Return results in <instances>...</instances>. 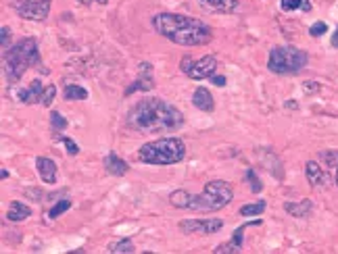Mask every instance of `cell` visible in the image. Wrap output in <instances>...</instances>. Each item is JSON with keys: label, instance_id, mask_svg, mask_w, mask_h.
I'll list each match as a JSON object with an SVG mask.
<instances>
[{"label": "cell", "instance_id": "40", "mask_svg": "<svg viewBox=\"0 0 338 254\" xmlns=\"http://www.w3.org/2000/svg\"><path fill=\"white\" fill-rule=\"evenodd\" d=\"M336 186H338V165H336Z\"/></svg>", "mask_w": 338, "mask_h": 254}, {"label": "cell", "instance_id": "14", "mask_svg": "<svg viewBox=\"0 0 338 254\" xmlns=\"http://www.w3.org/2000/svg\"><path fill=\"white\" fill-rule=\"evenodd\" d=\"M105 169H107V173H109V175L121 177V175H125V173L129 171V165L125 163L123 158H119L115 152H111V154H107V156H105Z\"/></svg>", "mask_w": 338, "mask_h": 254}, {"label": "cell", "instance_id": "22", "mask_svg": "<svg viewBox=\"0 0 338 254\" xmlns=\"http://www.w3.org/2000/svg\"><path fill=\"white\" fill-rule=\"evenodd\" d=\"M265 211V202L259 200V202H253V204H244L240 209V215L242 217H253V215H261Z\"/></svg>", "mask_w": 338, "mask_h": 254}, {"label": "cell", "instance_id": "7", "mask_svg": "<svg viewBox=\"0 0 338 254\" xmlns=\"http://www.w3.org/2000/svg\"><path fill=\"white\" fill-rule=\"evenodd\" d=\"M53 0H11L15 13L30 21H44L50 13Z\"/></svg>", "mask_w": 338, "mask_h": 254}, {"label": "cell", "instance_id": "10", "mask_svg": "<svg viewBox=\"0 0 338 254\" xmlns=\"http://www.w3.org/2000/svg\"><path fill=\"white\" fill-rule=\"evenodd\" d=\"M198 5L215 15H230L238 11L240 0H198Z\"/></svg>", "mask_w": 338, "mask_h": 254}, {"label": "cell", "instance_id": "39", "mask_svg": "<svg viewBox=\"0 0 338 254\" xmlns=\"http://www.w3.org/2000/svg\"><path fill=\"white\" fill-rule=\"evenodd\" d=\"M9 175H11V173H9V171H7V169H3V171H0V177H3V179H7V177H9Z\"/></svg>", "mask_w": 338, "mask_h": 254}, {"label": "cell", "instance_id": "34", "mask_svg": "<svg viewBox=\"0 0 338 254\" xmlns=\"http://www.w3.org/2000/svg\"><path fill=\"white\" fill-rule=\"evenodd\" d=\"M305 92H307V94H315V92H320V83L307 81V83H305Z\"/></svg>", "mask_w": 338, "mask_h": 254}, {"label": "cell", "instance_id": "5", "mask_svg": "<svg viewBox=\"0 0 338 254\" xmlns=\"http://www.w3.org/2000/svg\"><path fill=\"white\" fill-rule=\"evenodd\" d=\"M234 198V190L228 181H209L202 194L190 198V211H200V213H215L221 211L223 206H228Z\"/></svg>", "mask_w": 338, "mask_h": 254}, {"label": "cell", "instance_id": "19", "mask_svg": "<svg viewBox=\"0 0 338 254\" xmlns=\"http://www.w3.org/2000/svg\"><path fill=\"white\" fill-rule=\"evenodd\" d=\"M190 198H192L190 192H186V190H175V192L169 196V202L175 206V209L186 211L188 206H190Z\"/></svg>", "mask_w": 338, "mask_h": 254}, {"label": "cell", "instance_id": "6", "mask_svg": "<svg viewBox=\"0 0 338 254\" xmlns=\"http://www.w3.org/2000/svg\"><path fill=\"white\" fill-rule=\"evenodd\" d=\"M307 65V52L295 48V46H276L269 52L267 69L276 75H288V73H299Z\"/></svg>", "mask_w": 338, "mask_h": 254}, {"label": "cell", "instance_id": "4", "mask_svg": "<svg viewBox=\"0 0 338 254\" xmlns=\"http://www.w3.org/2000/svg\"><path fill=\"white\" fill-rule=\"evenodd\" d=\"M186 146L179 137H159L154 142H146L138 158L146 165H175L184 158Z\"/></svg>", "mask_w": 338, "mask_h": 254}, {"label": "cell", "instance_id": "24", "mask_svg": "<svg viewBox=\"0 0 338 254\" xmlns=\"http://www.w3.org/2000/svg\"><path fill=\"white\" fill-rule=\"evenodd\" d=\"M50 123H53V129H55V131H63L67 125H69V123H67V119L63 117L59 110H53V112H50Z\"/></svg>", "mask_w": 338, "mask_h": 254}, {"label": "cell", "instance_id": "18", "mask_svg": "<svg viewBox=\"0 0 338 254\" xmlns=\"http://www.w3.org/2000/svg\"><path fill=\"white\" fill-rule=\"evenodd\" d=\"M32 215V209L28 204H23V202H11V206H9V213H7V219L9 221H23V219H28Z\"/></svg>", "mask_w": 338, "mask_h": 254}, {"label": "cell", "instance_id": "3", "mask_svg": "<svg viewBox=\"0 0 338 254\" xmlns=\"http://www.w3.org/2000/svg\"><path fill=\"white\" fill-rule=\"evenodd\" d=\"M3 73L7 81L15 83L21 79L30 67H36L40 63V50L38 42L34 38H21L17 44H13L7 52H3Z\"/></svg>", "mask_w": 338, "mask_h": 254}, {"label": "cell", "instance_id": "17", "mask_svg": "<svg viewBox=\"0 0 338 254\" xmlns=\"http://www.w3.org/2000/svg\"><path fill=\"white\" fill-rule=\"evenodd\" d=\"M284 209H286V213L292 215V217H307V215H311V211H313V202L307 200V198L301 200V202H286Z\"/></svg>", "mask_w": 338, "mask_h": 254}, {"label": "cell", "instance_id": "26", "mask_svg": "<svg viewBox=\"0 0 338 254\" xmlns=\"http://www.w3.org/2000/svg\"><path fill=\"white\" fill-rule=\"evenodd\" d=\"M244 177H246V181H249V183H251V190H253L255 194H257V192H261V188H263V183H261V179L257 177V173H255L253 169H249V171H246V175H244Z\"/></svg>", "mask_w": 338, "mask_h": 254}, {"label": "cell", "instance_id": "37", "mask_svg": "<svg viewBox=\"0 0 338 254\" xmlns=\"http://www.w3.org/2000/svg\"><path fill=\"white\" fill-rule=\"evenodd\" d=\"M332 46H334V48H338V27H336V32L332 36Z\"/></svg>", "mask_w": 338, "mask_h": 254}, {"label": "cell", "instance_id": "29", "mask_svg": "<svg viewBox=\"0 0 338 254\" xmlns=\"http://www.w3.org/2000/svg\"><path fill=\"white\" fill-rule=\"evenodd\" d=\"M326 32H328V25H326L324 21H315L313 25L309 27V34H311L313 38H320V36H324Z\"/></svg>", "mask_w": 338, "mask_h": 254}, {"label": "cell", "instance_id": "21", "mask_svg": "<svg viewBox=\"0 0 338 254\" xmlns=\"http://www.w3.org/2000/svg\"><path fill=\"white\" fill-rule=\"evenodd\" d=\"M282 9L288 11V13L290 11H297V9L309 13L311 11V3H309V0H282Z\"/></svg>", "mask_w": 338, "mask_h": 254}, {"label": "cell", "instance_id": "20", "mask_svg": "<svg viewBox=\"0 0 338 254\" xmlns=\"http://www.w3.org/2000/svg\"><path fill=\"white\" fill-rule=\"evenodd\" d=\"M65 100H86L88 98V90L82 86H67L63 92Z\"/></svg>", "mask_w": 338, "mask_h": 254}, {"label": "cell", "instance_id": "23", "mask_svg": "<svg viewBox=\"0 0 338 254\" xmlns=\"http://www.w3.org/2000/svg\"><path fill=\"white\" fill-rule=\"evenodd\" d=\"M111 252H115V254H121V252L132 254V252H136V246L132 244V240H129V238H123V240H119L115 246L111 248Z\"/></svg>", "mask_w": 338, "mask_h": 254}, {"label": "cell", "instance_id": "16", "mask_svg": "<svg viewBox=\"0 0 338 254\" xmlns=\"http://www.w3.org/2000/svg\"><path fill=\"white\" fill-rule=\"evenodd\" d=\"M42 94H44V86L40 79H34L30 83L28 90H21L19 94V100L25 102V104H36V102H42Z\"/></svg>", "mask_w": 338, "mask_h": 254}, {"label": "cell", "instance_id": "2", "mask_svg": "<svg viewBox=\"0 0 338 254\" xmlns=\"http://www.w3.org/2000/svg\"><path fill=\"white\" fill-rule=\"evenodd\" d=\"M152 27L157 34L179 46H202L213 38L211 27L205 21L177 13H157L152 17Z\"/></svg>", "mask_w": 338, "mask_h": 254}, {"label": "cell", "instance_id": "9", "mask_svg": "<svg viewBox=\"0 0 338 254\" xmlns=\"http://www.w3.org/2000/svg\"><path fill=\"white\" fill-rule=\"evenodd\" d=\"M215 69H217V59L211 57V54H207V57L194 61L192 67H190V71L186 75L190 79H205V77H211L215 73Z\"/></svg>", "mask_w": 338, "mask_h": 254}, {"label": "cell", "instance_id": "25", "mask_svg": "<svg viewBox=\"0 0 338 254\" xmlns=\"http://www.w3.org/2000/svg\"><path fill=\"white\" fill-rule=\"evenodd\" d=\"M69 206H71V202L69 200H61V202H57L55 206H53V209H50V213H48V217L50 219H57V217H61L67 209H69Z\"/></svg>", "mask_w": 338, "mask_h": 254}, {"label": "cell", "instance_id": "38", "mask_svg": "<svg viewBox=\"0 0 338 254\" xmlns=\"http://www.w3.org/2000/svg\"><path fill=\"white\" fill-rule=\"evenodd\" d=\"M284 106H286V108H297V106H299V104H297V102H295V100H288V102H286V104H284Z\"/></svg>", "mask_w": 338, "mask_h": 254}, {"label": "cell", "instance_id": "33", "mask_svg": "<svg viewBox=\"0 0 338 254\" xmlns=\"http://www.w3.org/2000/svg\"><path fill=\"white\" fill-rule=\"evenodd\" d=\"M192 63H194V61H192V57H184V59H182V63H179V69H182L184 73H188V71H190V67H192Z\"/></svg>", "mask_w": 338, "mask_h": 254}, {"label": "cell", "instance_id": "11", "mask_svg": "<svg viewBox=\"0 0 338 254\" xmlns=\"http://www.w3.org/2000/svg\"><path fill=\"white\" fill-rule=\"evenodd\" d=\"M154 88V79H152V67H150V63H142L140 65V75H138V79L134 81L127 90H125V96H129V94H134L136 90H142V92H148V90H152Z\"/></svg>", "mask_w": 338, "mask_h": 254}, {"label": "cell", "instance_id": "32", "mask_svg": "<svg viewBox=\"0 0 338 254\" xmlns=\"http://www.w3.org/2000/svg\"><path fill=\"white\" fill-rule=\"evenodd\" d=\"M215 252L217 254H221V252H240V248H236L232 242H228V244H223V246H217Z\"/></svg>", "mask_w": 338, "mask_h": 254}, {"label": "cell", "instance_id": "28", "mask_svg": "<svg viewBox=\"0 0 338 254\" xmlns=\"http://www.w3.org/2000/svg\"><path fill=\"white\" fill-rule=\"evenodd\" d=\"M55 94H57V86H46V88H44V94H42V102H40V104H44V106H50V104H53Z\"/></svg>", "mask_w": 338, "mask_h": 254}, {"label": "cell", "instance_id": "31", "mask_svg": "<svg viewBox=\"0 0 338 254\" xmlns=\"http://www.w3.org/2000/svg\"><path fill=\"white\" fill-rule=\"evenodd\" d=\"M61 142L65 144V148H67V154H69V156H75L77 152H80V146L71 140V137H61Z\"/></svg>", "mask_w": 338, "mask_h": 254}, {"label": "cell", "instance_id": "36", "mask_svg": "<svg viewBox=\"0 0 338 254\" xmlns=\"http://www.w3.org/2000/svg\"><path fill=\"white\" fill-rule=\"evenodd\" d=\"M209 79H211L215 86H219V88H221V86H225V81H228V79H225L223 75H211Z\"/></svg>", "mask_w": 338, "mask_h": 254}, {"label": "cell", "instance_id": "13", "mask_svg": "<svg viewBox=\"0 0 338 254\" xmlns=\"http://www.w3.org/2000/svg\"><path fill=\"white\" fill-rule=\"evenodd\" d=\"M192 104L198 110H205V112H213L215 110V100L211 96V92L207 88H196L194 94H192Z\"/></svg>", "mask_w": 338, "mask_h": 254}, {"label": "cell", "instance_id": "27", "mask_svg": "<svg viewBox=\"0 0 338 254\" xmlns=\"http://www.w3.org/2000/svg\"><path fill=\"white\" fill-rule=\"evenodd\" d=\"M11 38H13V36H11V30H9L7 25L0 27V44H3V52H7L11 46H13V44H11Z\"/></svg>", "mask_w": 338, "mask_h": 254}, {"label": "cell", "instance_id": "12", "mask_svg": "<svg viewBox=\"0 0 338 254\" xmlns=\"http://www.w3.org/2000/svg\"><path fill=\"white\" fill-rule=\"evenodd\" d=\"M36 169L42 177L44 183H57V177H59V171H57V165L53 158H46V156H38L36 158Z\"/></svg>", "mask_w": 338, "mask_h": 254}, {"label": "cell", "instance_id": "35", "mask_svg": "<svg viewBox=\"0 0 338 254\" xmlns=\"http://www.w3.org/2000/svg\"><path fill=\"white\" fill-rule=\"evenodd\" d=\"M80 3H82L84 7H92V5H107L109 0H80Z\"/></svg>", "mask_w": 338, "mask_h": 254}, {"label": "cell", "instance_id": "8", "mask_svg": "<svg viewBox=\"0 0 338 254\" xmlns=\"http://www.w3.org/2000/svg\"><path fill=\"white\" fill-rule=\"evenodd\" d=\"M223 225L225 223L221 219H184V221H179V229H182L184 234H202V236L219 232Z\"/></svg>", "mask_w": 338, "mask_h": 254}, {"label": "cell", "instance_id": "1", "mask_svg": "<svg viewBox=\"0 0 338 254\" xmlns=\"http://www.w3.org/2000/svg\"><path fill=\"white\" fill-rule=\"evenodd\" d=\"M127 125L142 133L173 131L184 125V115L161 98H142L129 108Z\"/></svg>", "mask_w": 338, "mask_h": 254}, {"label": "cell", "instance_id": "15", "mask_svg": "<svg viewBox=\"0 0 338 254\" xmlns=\"http://www.w3.org/2000/svg\"><path fill=\"white\" fill-rule=\"evenodd\" d=\"M305 173H307V179L311 181V186H315V188L328 186V175L318 163H315V160H309V163L305 165Z\"/></svg>", "mask_w": 338, "mask_h": 254}, {"label": "cell", "instance_id": "30", "mask_svg": "<svg viewBox=\"0 0 338 254\" xmlns=\"http://www.w3.org/2000/svg\"><path fill=\"white\" fill-rule=\"evenodd\" d=\"M246 225L251 227V223H246ZM246 225H240V227L236 229V232L232 234V240H230V242H232L236 248H242V238H244V227H246Z\"/></svg>", "mask_w": 338, "mask_h": 254}]
</instances>
